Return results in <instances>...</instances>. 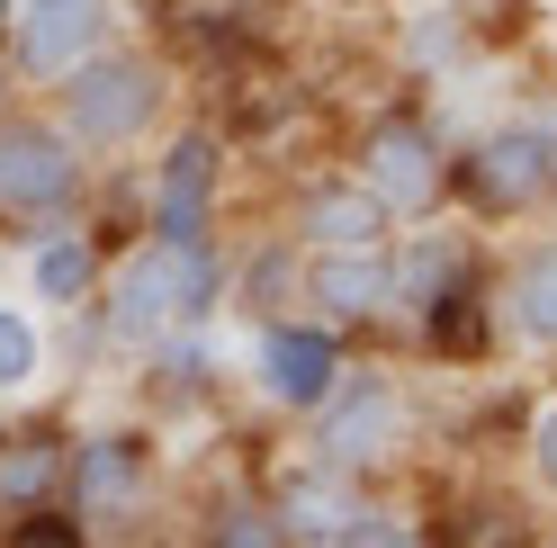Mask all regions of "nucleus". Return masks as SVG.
I'll use <instances>...</instances> for the list:
<instances>
[{
    "instance_id": "obj_1",
    "label": "nucleus",
    "mask_w": 557,
    "mask_h": 548,
    "mask_svg": "<svg viewBox=\"0 0 557 548\" xmlns=\"http://www.w3.org/2000/svg\"><path fill=\"white\" fill-rule=\"evenodd\" d=\"M225 288H234V270H225L216 234H135L99 270L82 324H90L99 351H162V341H181L216 315Z\"/></svg>"
},
{
    "instance_id": "obj_2",
    "label": "nucleus",
    "mask_w": 557,
    "mask_h": 548,
    "mask_svg": "<svg viewBox=\"0 0 557 548\" xmlns=\"http://www.w3.org/2000/svg\"><path fill=\"white\" fill-rule=\"evenodd\" d=\"M46 117L73 135L90 162H126L181 117V73H171L153 46H135V37H99L73 73L46 82Z\"/></svg>"
},
{
    "instance_id": "obj_3",
    "label": "nucleus",
    "mask_w": 557,
    "mask_h": 548,
    "mask_svg": "<svg viewBox=\"0 0 557 548\" xmlns=\"http://www.w3.org/2000/svg\"><path fill=\"white\" fill-rule=\"evenodd\" d=\"M90 189H99V162L63 135L46 109H0V234H46L63 216H90Z\"/></svg>"
},
{
    "instance_id": "obj_4",
    "label": "nucleus",
    "mask_w": 557,
    "mask_h": 548,
    "mask_svg": "<svg viewBox=\"0 0 557 548\" xmlns=\"http://www.w3.org/2000/svg\"><path fill=\"white\" fill-rule=\"evenodd\" d=\"M342 171L387 208L396 234L449 216V135L413 109V99H387V109L351 135V162H342Z\"/></svg>"
},
{
    "instance_id": "obj_5",
    "label": "nucleus",
    "mask_w": 557,
    "mask_h": 548,
    "mask_svg": "<svg viewBox=\"0 0 557 548\" xmlns=\"http://www.w3.org/2000/svg\"><path fill=\"white\" fill-rule=\"evenodd\" d=\"M449 208L485 225H521L557 208V126L548 117H495L468 145H449Z\"/></svg>"
},
{
    "instance_id": "obj_6",
    "label": "nucleus",
    "mask_w": 557,
    "mask_h": 548,
    "mask_svg": "<svg viewBox=\"0 0 557 548\" xmlns=\"http://www.w3.org/2000/svg\"><path fill=\"white\" fill-rule=\"evenodd\" d=\"M405 450H413V387L396 369H342L333 396L306 414V459L360 476V486H377Z\"/></svg>"
},
{
    "instance_id": "obj_7",
    "label": "nucleus",
    "mask_w": 557,
    "mask_h": 548,
    "mask_svg": "<svg viewBox=\"0 0 557 548\" xmlns=\"http://www.w3.org/2000/svg\"><path fill=\"white\" fill-rule=\"evenodd\" d=\"M162 503V459L145 432H90L63 450V512L90 531V539H126L145 531Z\"/></svg>"
},
{
    "instance_id": "obj_8",
    "label": "nucleus",
    "mask_w": 557,
    "mask_h": 548,
    "mask_svg": "<svg viewBox=\"0 0 557 548\" xmlns=\"http://www.w3.org/2000/svg\"><path fill=\"white\" fill-rule=\"evenodd\" d=\"M225 216V135L216 126H162L153 180H145V234H216Z\"/></svg>"
},
{
    "instance_id": "obj_9",
    "label": "nucleus",
    "mask_w": 557,
    "mask_h": 548,
    "mask_svg": "<svg viewBox=\"0 0 557 548\" xmlns=\"http://www.w3.org/2000/svg\"><path fill=\"white\" fill-rule=\"evenodd\" d=\"M342 369H351V341H342V333L306 324V315H270V324H252V387H261L288 423L315 414V404L333 396Z\"/></svg>"
},
{
    "instance_id": "obj_10",
    "label": "nucleus",
    "mask_w": 557,
    "mask_h": 548,
    "mask_svg": "<svg viewBox=\"0 0 557 548\" xmlns=\"http://www.w3.org/2000/svg\"><path fill=\"white\" fill-rule=\"evenodd\" d=\"M117 0H10V27H0V54H10V73L27 90H46L54 73H73V63L109 37Z\"/></svg>"
},
{
    "instance_id": "obj_11",
    "label": "nucleus",
    "mask_w": 557,
    "mask_h": 548,
    "mask_svg": "<svg viewBox=\"0 0 557 548\" xmlns=\"http://www.w3.org/2000/svg\"><path fill=\"white\" fill-rule=\"evenodd\" d=\"M297 315L324 333H377L387 324V252H306L297 261Z\"/></svg>"
},
{
    "instance_id": "obj_12",
    "label": "nucleus",
    "mask_w": 557,
    "mask_h": 548,
    "mask_svg": "<svg viewBox=\"0 0 557 548\" xmlns=\"http://www.w3.org/2000/svg\"><path fill=\"white\" fill-rule=\"evenodd\" d=\"M288 244H297V252H387V244H396V225H387V208H377V198L351 180V171H324V180H306V189H297Z\"/></svg>"
},
{
    "instance_id": "obj_13",
    "label": "nucleus",
    "mask_w": 557,
    "mask_h": 548,
    "mask_svg": "<svg viewBox=\"0 0 557 548\" xmlns=\"http://www.w3.org/2000/svg\"><path fill=\"white\" fill-rule=\"evenodd\" d=\"M270 503H278V522L297 531V548H342V539L360 531V512L377 503V486H360V476H342V468L297 459V468L270 486Z\"/></svg>"
},
{
    "instance_id": "obj_14",
    "label": "nucleus",
    "mask_w": 557,
    "mask_h": 548,
    "mask_svg": "<svg viewBox=\"0 0 557 548\" xmlns=\"http://www.w3.org/2000/svg\"><path fill=\"white\" fill-rule=\"evenodd\" d=\"M495 324L521 341V351L557 360V234H531V244L504 261V279H495Z\"/></svg>"
},
{
    "instance_id": "obj_15",
    "label": "nucleus",
    "mask_w": 557,
    "mask_h": 548,
    "mask_svg": "<svg viewBox=\"0 0 557 548\" xmlns=\"http://www.w3.org/2000/svg\"><path fill=\"white\" fill-rule=\"evenodd\" d=\"M99 270H109V244L82 225V216H63L46 234H27V297L54 306V315H82L90 288H99Z\"/></svg>"
},
{
    "instance_id": "obj_16",
    "label": "nucleus",
    "mask_w": 557,
    "mask_h": 548,
    "mask_svg": "<svg viewBox=\"0 0 557 548\" xmlns=\"http://www.w3.org/2000/svg\"><path fill=\"white\" fill-rule=\"evenodd\" d=\"M198 548H297V531L278 522V503H270V486H216L198 503Z\"/></svg>"
},
{
    "instance_id": "obj_17",
    "label": "nucleus",
    "mask_w": 557,
    "mask_h": 548,
    "mask_svg": "<svg viewBox=\"0 0 557 548\" xmlns=\"http://www.w3.org/2000/svg\"><path fill=\"white\" fill-rule=\"evenodd\" d=\"M37 503H63V440L18 432L0 440V512H37Z\"/></svg>"
},
{
    "instance_id": "obj_18",
    "label": "nucleus",
    "mask_w": 557,
    "mask_h": 548,
    "mask_svg": "<svg viewBox=\"0 0 557 548\" xmlns=\"http://www.w3.org/2000/svg\"><path fill=\"white\" fill-rule=\"evenodd\" d=\"M46 378V324L27 306H0V404Z\"/></svg>"
},
{
    "instance_id": "obj_19",
    "label": "nucleus",
    "mask_w": 557,
    "mask_h": 548,
    "mask_svg": "<svg viewBox=\"0 0 557 548\" xmlns=\"http://www.w3.org/2000/svg\"><path fill=\"white\" fill-rule=\"evenodd\" d=\"M0 548H99V539L63 503H37V512H10V539H0Z\"/></svg>"
},
{
    "instance_id": "obj_20",
    "label": "nucleus",
    "mask_w": 557,
    "mask_h": 548,
    "mask_svg": "<svg viewBox=\"0 0 557 548\" xmlns=\"http://www.w3.org/2000/svg\"><path fill=\"white\" fill-rule=\"evenodd\" d=\"M521 468H531L540 495H557V396L531 414V432H521Z\"/></svg>"
},
{
    "instance_id": "obj_21",
    "label": "nucleus",
    "mask_w": 557,
    "mask_h": 548,
    "mask_svg": "<svg viewBox=\"0 0 557 548\" xmlns=\"http://www.w3.org/2000/svg\"><path fill=\"white\" fill-rule=\"evenodd\" d=\"M324 10H342V18H369V10H387V0H324Z\"/></svg>"
},
{
    "instance_id": "obj_22",
    "label": "nucleus",
    "mask_w": 557,
    "mask_h": 548,
    "mask_svg": "<svg viewBox=\"0 0 557 548\" xmlns=\"http://www.w3.org/2000/svg\"><path fill=\"white\" fill-rule=\"evenodd\" d=\"M10 99H18V73H10V54H0V109H10Z\"/></svg>"
},
{
    "instance_id": "obj_23",
    "label": "nucleus",
    "mask_w": 557,
    "mask_h": 548,
    "mask_svg": "<svg viewBox=\"0 0 557 548\" xmlns=\"http://www.w3.org/2000/svg\"><path fill=\"white\" fill-rule=\"evenodd\" d=\"M0 27H10V0H0Z\"/></svg>"
},
{
    "instance_id": "obj_24",
    "label": "nucleus",
    "mask_w": 557,
    "mask_h": 548,
    "mask_svg": "<svg viewBox=\"0 0 557 548\" xmlns=\"http://www.w3.org/2000/svg\"><path fill=\"white\" fill-rule=\"evenodd\" d=\"M548 548H557V539H548Z\"/></svg>"
}]
</instances>
